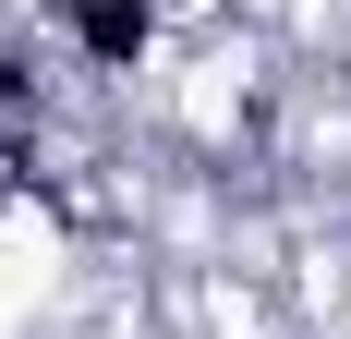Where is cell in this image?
I'll return each instance as SVG.
<instances>
[{
  "label": "cell",
  "mask_w": 351,
  "mask_h": 339,
  "mask_svg": "<svg viewBox=\"0 0 351 339\" xmlns=\"http://www.w3.org/2000/svg\"><path fill=\"white\" fill-rule=\"evenodd\" d=\"M36 36L85 85H145L170 61V0H36Z\"/></svg>",
  "instance_id": "cell-1"
},
{
  "label": "cell",
  "mask_w": 351,
  "mask_h": 339,
  "mask_svg": "<svg viewBox=\"0 0 351 339\" xmlns=\"http://www.w3.org/2000/svg\"><path fill=\"white\" fill-rule=\"evenodd\" d=\"M49 36H12L0 25V121H49V97H61V85H49Z\"/></svg>",
  "instance_id": "cell-2"
},
{
  "label": "cell",
  "mask_w": 351,
  "mask_h": 339,
  "mask_svg": "<svg viewBox=\"0 0 351 339\" xmlns=\"http://www.w3.org/2000/svg\"><path fill=\"white\" fill-rule=\"evenodd\" d=\"M339 255H351V218H339Z\"/></svg>",
  "instance_id": "cell-3"
}]
</instances>
